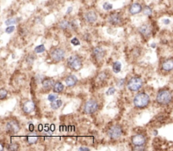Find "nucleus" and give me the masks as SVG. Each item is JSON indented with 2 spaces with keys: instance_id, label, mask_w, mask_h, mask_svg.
<instances>
[{
  "instance_id": "15",
  "label": "nucleus",
  "mask_w": 173,
  "mask_h": 151,
  "mask_svg": "<svg viewBox=\"0 0 173 151\" xmlns=\"http://www.w3.org/2000/svg\"><path fill=\"white\" fill-rule=\"evenodd\" d=\"M161 68L166 71V72H170L173 70V60L172 59H166L165 60L162 64H161Z\"/></svg>"
},
{
  "instance_id": "37",
  "label": "nucleus",
  "mask_w": 173,
  "mask_h": 151,
  "mask_svg": "<svg viewBox=\"0 0 173 151\" xmlns=\"http://www.w3.org/2000/svg\"><path fill=\"white\" fill-rule=\"evenodd\" d=\"M28 129H29L30 132H34V130H35V126H34V124H33V123L29 122V125H28Z\"/></svg>"
},
{
  "instance_id": "17",
  "label": "nucleus",
  "mask_w": 173,
  "mask_h": 151,
  "mask_svg": "<svg viewBox=\"0 0 173 151\" xmlns=\"http://www.w3.org/2000/svg\"><path fill=\"white\" fill-rule=\"evenodd\" d=\"M65 83L67 85V86L73 87L74 86L77 82H78V79L75 75H68V77L65 78Z\"/></svg>"
},
{
  "instance_id": "20",
  "label": "nucleus",
  "mask_w": 173,
  "mask_h": 151,
  "mask_svg": "<svg viewBox=\"0 0 173 151\" xmlns=\"http://www.w3.org/2000/svg\"><path fill=\"white\" fill-rule=\"evenodd\" d=\"M71 27V22L68 21L66 20H64L59 23V28L62 30H68Z\"/></svg>"
},
{
  "instance_id": "4",
  "label": "nucleus",
  "mask_w": 173,
  "mask_h": 151,
  "mask_svg": "<svg viewBox=\"0 0 173 151\" xmlns=\"http://www.w3.org/2000/svg\"><path fill=\"white\" fill-rule=\"evenodd\" d=\"M67 64L68 66V68H70L72 70L77 71V70L80 69V68L82 67V60L79 56L73 55L68 58Z\"/></svg>"
},
{
  "instance_id": "27",
  "label": "nucleus",
  "mask_w": 173,
  "mask_h": 151,
  "mask_svg": "<svg viewBox=\"0 0 173 151\" xmlns=\"http://www.w3.org/2000/svg\"><path fill=\"white\" fill-rule=\"evenodd\" d=\"M107 79V74L105 72H101L97 76V79L100 80V81H104Z\"/></svg>"
},
{
  "instance_id": "5",
  "label": "nucleus",
  "mask_w": 173,
  "mask_h": 151,
  "mask_svg": "<svg viewBox=\"0 0 173 151\" xmlns=\"http://www.w3.org/2000/svg\"><path fill=\"white\" fill-rule=\"evenodd\" d=\"M99 107L98 102L95 100H89L85 102V104L84 105V112L85 114H93L95 113Z\"/></svg>"
},
{
  "instance_id": "28",
  "label": "nucleus",
  "mask_w": 173,
  "mask_h": 151,
  "mask_svg": "<svg viewBox=\"0 0 173 151\" xmlns=\"http://www.w3.org/2000/svg\"><path fill=\"white\" fill-rule=\"evenodd\" d=\"M8 95V91L6 90H4V89H2L1 90H0V100H4L6 97H7Z\"/></svg>"
},
{
  "instance_id": "12",
  "label": "nucleus",
  "mask_w": 173,
  "mask_h": 151,
  "mask_svg": "<svg viewBox=\"0 0 173 151\" xmlns=\"http://www.w3.org/2000/svg\"><path fill=\"white\" fill-rule=\"evenodd\" d=\"M105 54H106L105 50L101 47H96L93 49V55H94L95 59L98 60V61L102 60L103 58L105 57Z\"/></svg>"
},
{
  "instance_id": "40",
  "label": "nucleus",
  "mask_w": 173,
  "mask_h": 151,
  "mask_svg": "<svg viewBox=\"0 0 173 151\" xmlns=\"http://www.w3.org/2000/svg\"><path fill=\"white\" fill-rule=\"evenodd\" d=\"M44 127L42 125V124H39V126H38V131L39 132H42V130H43Z\"/></svg>"
},
{
  "instance_id": "34",
  "label": "nucleus",
  "mask_w": 173,
  "mask_h": 151,
  "mask_svg": "<svg viewBox=\"0 0 173 151\" xmlns=\"http://www.w3.org/2000/svg\"><path fill=\"white\" fill-rule=\"evenodd\" d=\"M116 90L114 87H110L108 90H107V95H113V94L115 93Z\"/></svg>"
},
{
  "instance_id": "42",
  "label": "nucleus",
  "mask_w": 173,
  "mask_h": 151,
  "mask_svg": "<svg viewBox=\"0 0 173 151\" xmlns=\"http://www.w3.org/2000/svg\"><path fill=\"white\" fill-rule=\"evenodd\" d=\"M163 23H164L165 25H168V24L170 23V20H169V19H165V20H163Z\"/></svg>"
},
{
  "instance_id": "9",
  "label": "nucleus",
  "mask_w": 173,
  "mask_h": 151,
  "mask_svg": "<svg viewBox=\"0 0 173 151\" xmlns=\"http://www.w3.org/2000/svg\"><path fill=\"white\" fill-rule=\"evenodd\" d=\"M36 109V104L32 101H25L23 106H22V111L25 113V114H30L32 113Z\"/></svg>"
},
{
  "instance_id": "39",
  "label": "nucleus",
  "mask_w": 173,
  "mask_h": 151,
  "mask_svg": "<svg viewBox=\"0 0 173 151\" xmlns=\"http://www.w3.org/2000/svg\"><path fill=\"white\" fill-rule=\"evenodd\" d=\"M79 150L80 151H89L90 150V149H88V148H85V147H80L79 149Z\"/></svg>"
},
{
  "instance_id": "29",
  "label": "nucleus",
  "mask_w": 173,
  "mask_h": 151,
  "mask_svg": "<svg viewBox=\"0 0 173 151\" xmlns=\"http://www.w3.org/2000/svg\"><path fill=\"white\" fill-rule=\"evenodd\" d=\"M34 62H35V57H34L32 54H30L29 56L26 58V63H27L28 64L31 65Z\"/></svg>"
},
{
  "instance_id": "16",
  "label": "nucleus",
  "mask_w": 173,
  "mask_h": 151,
  "mask_svg": "<svg viewBox=\"0 0 173 151\" xmlns=\"http://www.w3.org/2000/svg\"><path fill=\"white\" fill-rule=\"evenodd\" d=\"M142 6L140 4H138V3H135V4H133L129 8V12L131 15H134L139 14L141 11H142Z\"/></svg>"
},
{
  "instance_id": "11",
  "label": "nucleus",
  "mask_w": 173,
  "mask_h": 151,
  "mask_svg": "<svg viewBox=\"0 0 173 151\" xmlns=\"http://www.w3.org/2000/svg\"><path fill=\"white\" fill-rule=\"evenodd\" d=\"M132 143L133 145H144L146 143V138L143 134H137L132 138Z\"/></svg>"
},
{
  "instance_id": "10",
  "label": "nucleus",
  "mask_w": 173,
  "mask_h": 151,
  "mask_svg": "<svg viewBox=\"0 0 173 151\" xmlns=\"http://www.w3.org/2000/svg\"><path fill=\"white\" fill-rule=\"evenodd\" d=\"M108 21L110 24H112L113 25H120L123 22V18L119 14L113 13V14L109 15Z\"/></svg>"
},
{
  "instance_id": "32",
  "label": "nucleus",
  "mask_w": 173,
  "mask_h": 151,
  "mask_svg": "<svg viewBox=\"0 0 173 151\" xmlns=\"http://www.w3.org/2000/svg\"><path fill=\"white\" fill-rule=\"evenodd\" d=\"M15 29V25H8V26H7V28L5 29V32L8 33V34H11L12 32H14Z\"/></svg>"
},
{
  "instance_id": "1",
  "label": "nucleus",
  "mask_w": 173,
  "mask_h": 151,
  "mask_svg": "<svg viewBox=\"0 0 173 151\" xmlns=\"http://www.w3.org/2000/svg\"><path fill=\"white\" fill-rule=\"evenodd\" d=\"M150 102V98L149 95L145 93L137 94L133 98V105L137 108H145Z\"/></svg>"
},
{
  "instance_id": "2",
  "label": "nucleus",
  "mask_w": 173,
  "mask_h": 151,
  "mask_svg": "<svg viewBox=\"0 0 173 151\" xmlns=\"http://www.w3.org/2000/svg\"><path fill=\"white\" fill-rule=\"evenodd\" d=\"M172 101V95L167 90H162L159 91L156 96V101L160 105L166 106L170 104Z\"/></svg>"
},
{
  "instance_id": "33",
  "label": "nucleus",
  "mask_w": 173,
  "mask_h": 151,
  "mask_svg": "<svg viewBox=\"0 0 173 151\" xmlns=\"http://www.w3.org/2000/svg\"><path fill=\"white\" fill-rule=\"evenodd\" d=\"M103 8H104L105 10L108 11V10H111V9L112 8V5L111 4H108V3H105V4H103Z\"/></svg>"
},
{
  "instance_id": "25",
  "label": "nucleus",
  "mask_w": 173,
  "mask_h": 151,
  "mask_svg": "<svg viewBox=\"0 0 173 151\" xmlns=\"http://www.w3.org/2000/svg\"><path fill=\"white\" fill-rule=\"evenodd\" d=\"M46 51V48H45V46L44 45H39V46H36V47H35V49H34V52H36V53H42Z\"/></svg>"
},
{
  "instance_id": "6",
  "label": "nucleus",
  "mask_w": 173,
  "mask_h": 151,
  "mask_svg": "<svg viewBox=\"0 0 173 151\" xmlns=\"http://www.w3.org/2000/svg\"><path fill=\"white\" fill-rule=\"evenodd\" d=\"M109 138L112 140H117L118 138H120L122 134H123V128L122 127L116 125V126H112V128H110V129L107 132Z\"/></svg>"
},
{
  "instance_id": "18",
  "label": "nucleus",
  "mask_w": 173,
  "mask_h": 151,
  "mask_svg": "<svg viewBox=\"0 0 173 151\" xmlns=\"http://www.w3.org/2000/svg\"><path fill=\"white\" fill-rule=\"evenodd\" d=\"M42 84V87L45 90H50L52 88H53V85H54L53 80L51 79H44Z\"/></svg>"
},
{
  "instance_id": "21",
  "label": "nucleus",
  "mask_w": 173,
  "mask_h": 151,
  "mask_svg": "<svg viewBox=\"0 0 173 151\" xmlns=\"http://www.w3.org/2000/svg\"><path fill=\"white\" fill-rule=\"evenodd\" d=\"M63 105V101L60 99H57L54 101L51 102V107L53 110H58V108L61 107V106Z\"/></svg>"
},
{
  "instance_id": "3",
  "label": "nucleus",
  "mask_w": 173,
  "mask_h": 151,
  "mask_svg": "<svg viewBox=\"0 0 173 151\" xmlns=\"http://www.w3.org/2000/svg\"><path fill=\"white\" fill-rule=\"evenodd\" d=\"M128 89L132 92L138 91L143 87V80L138 76H133L128 82Z\"/></svg>"
},
{
  "instance_id": "44",
  "label": "nucleus",
  "mask_w": 173,
  "mask_h": 151,
  "mask_svg": "<svg viewBox=\"0 0 173 151\" xmlns=\"http://www.w3.org/2000/svg\"><path fill=\"white\" fill-rule=\"evenodd\" d=\"M49 129H50V127H49L48 125H45V131H46V132H48Z\"/></svg>"
},
{
  "instance_id": "35",
  "label": "nucleus",
  "mask_w": 173,
  "mask_h": 151,
  "mask_svg": "<svg viewBox=\"0 0 173 151\" xmlns=\"http://www.w3.org/2000/svg\"><path fill=\"white\" fill-rule=\"evenodd\" d=\"M71 43H72V45H73V46H79V45H80V42H79L78 38L74 37V38H73L72 40H71Z\"/></svg>"
},
{
  "instance_id": "26",
  "label": "nucleus",
  "mask_w": 173,
  "mask_h": 151,
  "mask_svg": "<svg viewBox=\"0 0 173 151\" xmlns=\"http://www.w3.org/2000/svg\"><path fill=\"white\" fill-rule=\"evenodd\" d=\"M26 142L29 144H34L37 142V137L28 136L26 138Z\"/></svg>"
},
{
  "instance_id": "13",
  "label": "nucleus",
  "mask_w": 173,
  "mask_h": 151,
  "mask_svg": "<svg viewBox=\"0 0 173 151\" xmlns=\"http://www.w3.org/2000/svg\"><path fill=\"white\" fill-rule=\"evenodd\" d=\"M138 32L144 36H150L152 33L151 26L150 25H143L138 28Z\"/></svg>"
},
{
  "instance_id": "45",
  "label": "nucleus",
  "mask_w": 173,
  "mask_h": 151,
  "mask_svg": "<svg viewBox=\"0 0 173 151\" xmlns=\"http://www.w3.org/2000/svg\"><path fill=\"white\" fill-rule=\"evenodd\" d=\"M158 134V132L157 131H154V135H157Z\"/></svg>"
},
{
  "instance_id": "31",
  "label": "nucleus",
  "mask_w": 173,
  "mask_h": 151,
  "mask_svg": "<svg viewBox=\"0 0 173 151\" xmlns=\"http://www.w3.org/2000/svg\"><path fill=\"white\" fill-rule=\"evenodd\" d=\"M57 99H58V95H54V94H50L47 96V100L50 101V102H52V101H54L55 100H57Z\"/></svg>"
},
{
  "instance_id": "22",
  "label": "nucleus",
  "mask_w": 173,
  "mask_h": 151,
  "mask_svg": "<svg viewBox=\"0 0 173 151\" xmlns=\"http://www.w3.org/2000/svg\"><path fill=\"white\" fill-rule=\"evenodd\" d=\"M112 70L115 73H118L122 70V64L118 61L115 62L113 65H112Z\"/></svg>"
},
{
  "instance_id": "8",
  "label": "nucleus",
  "mask_w": 173,
  "mask_h": 151,
  "mask_svg": "<svg viewBox=\"0 0 173 151\" xmlns=\"http://www.w3.org/2000/svg\"><path fill=\"white\" fill-rule=\"evenodd\" d=\"M20 129V124L15 120H10L6 123L5 130L7 133H10V134H15L16 133H18Z\"/></svg>"
},
{
  "instance_id": "14",
  "label": "nucleus",
  "mask_w": 173,
  "mask_h": 151,
  "mask_svg": "<svg viewBox=\"0 0 173 151\" xmlns=\"http://www.w3.org/2000/svg\"><path fill=\"white\" fill-rule=\"evenodd\" d=\"M85 19L88 23H94V22L96 21L97 20V15L96 13L93 11V10H90V11H88L87 13H85Z\"/></svg>"
},
{
  "instance_id": "38",
  "label": "nucleus",
  "mask_w": 173,
  "mask_h": 151,
  "mask_svg": "<svg viewBox=\"0 0 173 151\" xmlns=\"http://www.w3.org/2000/svg\"><path fill=\"white\" fill-rule=\"evenodd\" d=\"M123 84H124V79H119V82L117 83V85L119 87H123Z\"/></svg>"
},
{
  "instance_id": "30",
  "label": "nucleus",
  "mask_w": 173,
  "mask_h": 151,
  "mask_svg": "<svg viewBox=\"0 0 173 151\" xmlns=\"http://www.w3.org/2000/svg\"><path fill=\"white\" fill-rule=\"evenodd\" d=\"M144 11V14L146 15H152V9L151 8L149 7V6H145L143 9Z\"/></svg>"
},
{
  "instance_id": "7",
  "label": "nucleus",
  "mask_w": 173,
  "mask_h": 151,
  "mask_svg": "<svg viewBox=\"0 0 173 151\" xmlns=\"http://www.w3.org/2000/svg\"><path fill=\"white\" fill-rule=\"evenodd\" d=\"M51 58L55 61V62H60L62 61L65 57V52L63 48L60 47H56L53 48L50 52Z\"/></svg>"
},
{
  "instance_id": "43",
  "label": "nucleus",
  "mask_w": 173,
  "mask_h": 151,
  "mask_svg": "<svg viewBox=\"0 0 173 151\" xmlns=\"http://www.w3.org/2000/svg\"><path fill=\"white\" fill-rule=\"evenodd\" d=\"M50 130L51 132H54V131H55V125H51Z\"/></svg>"
},
{
  "instance_id": "41",
  "label": "nucleus",
  "mask_w": 173,
  "mask_h": 151,
  "mask_svg": "<svg viewBox=\"0 0 173 151\" xmlns=\"http://www.w3.org/2000/svg\"><path fill=\"white\" fill-rule=\"evenodd\" d=\"M73 10V8L72 7H68V9H67V15H68V14H70L71 12H72Z\"/></svg>"
},
{
  "instance_id": "23",
  "label": "nucleus",
  "mask_w": 173,
  "mask_h": 151,
  "mask_svg": "<svg viewBox=\"0 0 173 151\" xmlns=\"http://www.w3.org/2000/svg\"><path fill=\"white\" fill-rule=\"evenodd\" d=\"M19 148H20V145L17 144V143H12V144H8L7 146V149L8 150H10V151H16L19 150Z\"/></svg>"
},
{
  "instance_id": "36",
  "label": "nucleus",
  "mask_w": 173,
  "mask_h": 151,
  "mask_svg": "<svg viewBox=\"0 0 173 151\" xmlns=\"http://www.w3.org/2000/svg\"><path fill=\"white\" fill-rule=\"evenodd\" d=\"M145 148H144V145H134V148H133V150H137V151H141L144 150Z\"/></svg>"
},
{
  "instance_id": "24",
  "label": "nucleus",
  "mask_w": 173,
  "mask_h": 151,
  "mask_svg": "<svg viewBox=\"0 0 173 151\" xmlns=\"http://www.w3.org/2000/svg\"><path fill=\"white\" fill-rule=\"evenodd\" d=\"M20 20H21V19H20V18H19V20L15 19V18L8 19L7 20L5 21V25H15L16 23H18V21H19Z\"/></svg>"
},
{
  "instance_id": "46",
  "label": "nucleus",
  "mask_w": 173,
  "mask_h": 151,
  "mask_svg": "<svg viewBox=\"0 0 173 151\" xmlns=\"http://www.w3.org/2000/svg\"><path fill=\"white\" fill-rule=\"evenodd\" d=\"M151 47H153V48H155V47H156V45H155V44H154V43H153V44H152V45H151Z\"/></svg>"
},
{
  "instance_id": "19",
  "label": "nucleus",
  "mask_w": 173,
  "mask_h": 151,
  "mask_svg": "<svg viewBox=\"0 0 173 151\" xmlns=\"http://www.w3.org/2000/svg\"><path fill=\"white\" fill-rule=\"evenodd\" d=\"M52 90H53V92L54 93H61L64 90V85L61 82L58 81V82H56L54 84Z\"/></svg>"
}]
</instances>
